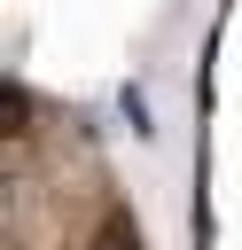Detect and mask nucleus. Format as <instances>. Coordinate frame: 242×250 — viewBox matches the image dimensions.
<instances>
[{
	"label": "nucleus",
	"mask_w": 242,
	"mask_h": 250,
	"mask_svg": "<svg viewBox=\"0 0 242 250\" xmlns=\"http://www.w3.org/2000/svg\"><path fill=\"white\" fill-rule=\"evenodd\" d=\"M86 250H141V227H133V219H101Z\"/></svg>",
	"instance_id": "f257e3e1"
}]
</instances>
